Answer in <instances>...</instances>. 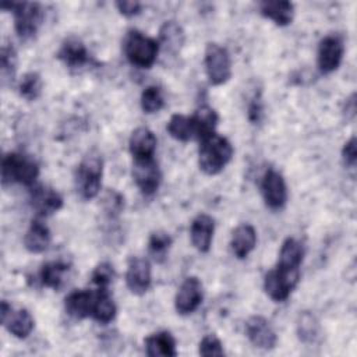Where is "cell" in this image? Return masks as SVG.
<instances>
[{"label": "cell", "instance_id": "obj_22", "mask_svg": "<svg viewBox=\"0 0 357 357\" xmlns=\"http://www.w3.org/2000/svg\"><path fill=\"white\" fill-rule=\"evenodd\" d=\"M52 241L49 227L39 219H33L24 236V245L32 254H40L47 250Z\"/></svg>", "mask_w": 357, "mask_h": 357}, {"label": "cell", "instance_id": "obj_8", "mask_svg": "<svg viewBox=\"0 0 357 357\" xmlns=\"http://www.w3.org/2000/svg\"><path fill=\"white\" fill-rule=\"evenodd\" d=\"M343 54H344V43L340 35L331 33L322 38L318 45V53H317V63L321 73L329 74L337 70L342 63Z\"/></svg>", "mask_w": 357, "mask_h": 357}, {"label": "cell", "instance_id": "obj_11", "mask_svg": "<svg viewBox=\"0 0 357 357\" xmlns=\"http://www.w3.org/2000/svg\"><path fill=\"white\" fill-rule=\"evenodd\" d=\"M204 300V289L202 283L195 276H188L180 284L176 297H174V308L180 315L192 314Z\"/></svg>", "mask_w": 357, "mask_h": 357}, {"label": "cell", "instance_id": "obj_33", "mask_svg": "<svg viewBox=\"0 0 357 357\" xmlns=\"http://www.w3.org/2000/svg\"><path fill=\"white\" fill-rule=\"evenodd\" d=\"M0 66H1V77L3 82L11 81L15 77L17 71V52L13 45L6 43L0 50Z\"/></svg>", "mask_w": 357, "mask_h": 357}, {"label": "cell", "instance_id": "obj_2", "mask_svg": "<svg viewBox=\"0 0 357 357\" xmlns=\"http://www.w3.org/2000/svg\"><path fill=\"white\" fill-rule=\"evenodd\" d=\"M0 7L13 13L14 29L21 40H29L36 36L45 18V11L39 3L3 1Z\"/></svg>", "mask_w": 357, "mask_h": 357}, {"label": "cell", "instance_id": "obj_30", "mask_svg": "<svg viewBox=\"0 0 357 357\" xmlns=\"http://www.w3.org/2000/svg\"><path fill=\"white\" fill-rule=\"evenodd\" d=\"M172 243H173V240L169 233H166L163 230L153 231L148 241L149 254L152 255V258L156 262H163L166 259V255H167V251H169Z\"/></svg>", "mask_w": 357, "mask_h": 357}, {"label": "cell", "instance_id": "obj_27", "mask_svg": "<svg viewBox=\"0 0 357 357\" xmlns=\"http://www.w3.org/2000/svg\"><path fill=\"white\" fill-rule=\"evenodd\" d=\"M116 312L117 307L113 298L110 297L107 289H98V291L95 293L91 317L100 324H109L110 321L114 319Z\"/></svg>", "mask_w": 357, "mask_h": 357}, {"label": "cell", "instance_id": "obj_40", "mask_svg": "<svg viewBox=\"0 0 357 357\" xmlns=\"http://www.w3.org/2000/svg\"><path fill=\"white\" fill-rule=\"evenodd\" d=\"M343 113L346 114V119H353L356 114V93H351L350 98H347L344 103Z\"/></svg>", "mask_w": 357, "mask_h": 357}, {"label": "cell", "instance_id": "obj_14", "mask_svg": "<svg viewBox=\"0 0 357 357\" xmlns=\"http://www.w3.org/2000/svg\"><path fill=\"white\" fill-rule=\"evenodd\" d=\"M152 282L151 264L146 258L132 257L128 261L126 272V283L132 294L142 296L148 291Z\"/></svg>", "mask_w": 357, "mask_h": 357}, {"label": "cell", "instance_id": "obj_6", "mask_svg": "<svg viewBox=\"0 0 357 357\" xmlns=\"http://www.w3.org/2000/svg\"><path fill=\"white\" fill-rule=\"evenodd\" d=\"M205 73L209 82L215 86L226 84L231 77V60L226 47L209 42L205 49Z\"/></svg>", "mask_w": 357, "mask_h": 357}, {"label": "cell", "instance_id": "obj_19", "mask_svg": "<svg viewBox=\"0 0 357 357\" xmlns=\"http://www.w3.org/2000/svg\"><path fill=\"white\" fill-rule=\"evenodd\" d=\"M95 293L89 290H74L64 298V310L74 319L91 317Z\"/></svg>", "mask_w": 357, "mask_h": 357}, {"label": "cell", "instance_id": "obj_38", "mask_svg": "<svg viewBox=\"0 0 357 357\" xmlns=\"http://www.w3.org/2000/svg\"><path fill=\"white\" fill-rule=\"evenodd\" d=\"M342 159L347 167H354L357 162V142L356 137H351L342 148Z\"/></svg>", "mask_w": 357, "mask_h": 357}, {"label": "cell", "instance_id": "obj_36", "mask_svg": "<svg viewBox=\"0 0 357 357\" xmlns=\"http://www.w3.org/2000/svg\"><path fill=\"white\" fill-rule=\"evenodd\" d=\"M198 353L201 356L209 357V356H223L225 350H223V344L220 342V339L216 335H205L202 337V340L199 342L198 346Z\"/></svg>", "mask_w": 357, "mask_h": 357}, {"label": "cell", "instance_id": "obj_9", "mask_svg": "<svg viewBox=\"0 0 357 357\" xmlns=\"http://www.w3.org/2000/svg\"><path fill=\"white\" fill-rule=\"evenodd\" d=\"M132 178L145 197L153 195L162 181V173L158 162L151 159H134Z\"/></svg>", "mask_w": 357, "mask_h": 357}, {"label": "cell", "instance_id": "obj_25", "mask_svg": "<svg viewBox=\"0 0 357 357\" xmlns=\"http://www.w3.org/2000/svg\"><path fill=\"white\" fill-rule=\"evenodd\" d=\"M303 257H304L303 244L298 240L293 238V237H287L282 243L276 266H279L284 271L297 272V271H300Z\"/></svg>", "mask_w": 357, "mask_h": 357}, {"label": "cell", "instance_id": "obj_20", "mask_svg": "<svg viewBox=\"0 0 357 357\" xmlns=\"http://www.w3.org/2000/svg\"><path fill=\"white\" fill-rule=\"evenodd\" d=\"M255 245L257 231L251 225L243 223L233 230L230 238V248L238 259L247 258L248 254L255 248Z\"/></svg>", "mask_w": 357, "mask_h": 357}, {"label": "cell", "instance_id": "obj_31", "mask_svg": "<svg viewBox=\"0 0 357 357\" xmlns=\"http://www.w3.org/2000/svg\"><path fill=\"white\" fill-rule=\"evenodd\" d=\"M298 339L304 343H312L319 336V324L311 312H303L297 322Z\"/></svg>", "mask_w": 357, "mask_h": 357}, {"label": "cell", "instance_id": "obj_13", "mask_svg": "<svg viewBox=\"0 0 357 357\" xmlns=\"http://www.w3.org/2000/svg\"><path fill=\"white\" fill-rule=\"evenodd\" d=\"M245 336L257 349L271 350L276 346L278 336L269 321L261 315H252L245 322Z\"/></svg>", "mask_w": 357, "mask_h": 357}, {"label": "cell", "instance_id": "obj_24", "mask_svg": "<svg viewBox=\"0 0 357 357\" xmlns=\"http://www.w3.org/2000/svg\"><path fill=\"white\" fill-rule=\"evenodd\" d=\"M259 13L273 21L279 26H286L291 24L294 17V6L286 0H272V1H261Z\"/></svg>", "mask_w": 357, "mask_h": 357}, {"label": "cell", "instance_id": "obj_37", "mask_svg": "<svg viewBox=\"0 0 357 357\" xmlns=\"http://www.w3.org/2000/svg\"><path fill=\"white\" fill-rule=\"evenodd\" d=\"M247 116L250 119V121L252 124H257L261 121L262 116H264V105H262V99H261V93L255 92L247 106Z\"/></svg>", "mask_w": 357, "mask_h": 357}, {"label": "cell", "instance_id": "obj_32", "mask_svg": "<svg viewBox=\"0 0 357 357\" xmlns=\"http://www.w3.org/2000/svg\"><path fill=\"white\" fill-rule=\"evenodd\" d=\"M20 95L26 100H35L42 92V78L36 71H29L22 75L18 84Z\"/></svg>", "mask_w": 357, "mask_h": 357}, {"label": "cell", "instance_id": "obj_29", "mask_svg": "<svg viewBox=\"0 0 357 357\" xmlns=\"http://www.w3.org/2000/svg\"><path fill=\"white\" fill-rule=\"evenodd\" d=\"M167 132L172 138L177 141H190L194 138V130L190 116L184 114H173L167 123Z\"/></svg>", "mask_w": 357, "mask_h": 357}, {"label": "cell", "instance_id": "obj_34", "mask_svg": "<svg viewBox=\"0 0 357 357\" xmlns=\"http://www.w3.org/2000/svg\"><path fill=\"white\" fill-rule=\"evenodd\" d=\"M139 102H141V109L148 114L156 113L165 106V99H163L162 91L156 85L146 86L141 93Z\"/></svg>", "mask_w": 357, "mask_h": 357}, {"label": "cell", "instance_id": "obj_17", "mask_svg": "<svg viewBox=\"0 0 357 357\" xmlns=\"http://www.w3.org/2000/svg\"><path fill=\"white\" fill-rule=\"evenodd\" d=\"M215 231V220L206 213H199L191 222V243L199 252H208L212 245Z\"/></svg>", "mask_w": 357, "mask_h": 357}, {"label": "cell", "instance_id": "obj_1", "mask_svg": "<svg viewBox=\"0 0 357 357\" xmlns=\"http://www.w3.org/2000/svg\"><path fill=\"white\" fill-rule=\"evenodd\" d=\"M233 146L227 138L213 132L199 141L198 166L208 174L215 176L220 173L231 160Z\"/></svg>", "mask_w": 357, "mask_h": 357}, {"label": "cell", "instance_id": "obj_4", "mask_svg": "<svg viewBox=\"0 0 357 357\" xmlns=\"http://www.w3.org/2000/svg\"><path fill=\"white\" fill-rule=\"evenodd\" d=\"M103 160L96 152H89L82 158L75 170V190L82 199L95 198L102 187Z\"/></svg>", "mask_w": 357, "mask_h": 357}, {"label": "cell", "instance_id": "obj_5", "mask_svg": "<svg viewBox=\"0 0 357 357\" xmlns=\"http://www.w3.org/2000/svg\"><path fill=\"white\" fill-rule=\"evenodd\" d=\"M124 54L127 60L138 68H151L158 59L159 42L145 33L131 29L124 38Z\"/></svg>", "mask_w": 357, "mask_h": 357}, {"label": "cell", "instance_id": "obj_35", "mask_svg": "<svg viewBox=\"0 0 357 357\" xmlns=\"http://www.w3.org/2000/svg\"><path fill=\"white\" fill-rule=\"evenodd\" d=\"M114 275V268L110 262H100L92 271L91 280L98 289H107L109 284L113 282Z\"/></svg>", "mask_w": 357, "mask_h": 357}, {"label": "cell", "instance_id": "obj_16", "mask_svg": "<svg viewBox=\"0 0 357 357\" xmlns=\"http://www.w3.org/2000/svg\"><path fill=\"white\" fill-rule=\"evenodd\" d=\"M31 206L39 216H50L63 206V197L60 192L49 185H33L29 195Z\"/></svg>", "mask_w": 357, "mask_h": 357}, {"label": "cell", "instance_id": "obj_3", "mask_svg": "<svg viewBox=\"0 0 357 357\" xmlns=\"http://www.w3.org/2000/svg\"><path fill=\"white\" fill-rule=\"evenodd\" d=\"M38 176L39 165L33 158L20 152H10L4 155L1 160L3 185L17 183L31 187L35 184Z\"/></svg>", "mask_w": 357, "mask_h": 357}, {"label": "cell", "instance_id": "obj_10", "mask_svg": "<svg viewBox=\"0 0 357 357\" xmlns=\"http://www.w3.org/2000/svg\"><path fill=\"white\" fill-rule=\"evenodd\" d=\"M261 192L265 205L273 211L282 209L287 201V187L283 176L275 170L268 169L261 180Z\"/></svg>", "mask_w": 357, "mask_h": 357}, {"label": "cell", "instance_id": "obj_18", "mask_svg": "<svg viewBox=\"0 0 357 357\" xmlns=\"http://www.w3.org/2000/svg\"><path fill=\"white\" fill-rule=\"evenodd\" d=\"M128 149L134 159H151L156 151V137L146 127L135 128L128 139Z\"/></svg>", "mask_w": 357, "mask_h": 357}, {"label": "cell", "instance_id": "obj_21", "mask_svg": "<svg viewBox=\"0 0 357 357\" xmlns=\"http://www.w3.org/2000/svg\"><path fill=\"white\" fill-rule=\"evenodd\" d=\"M191 117V123H192V130H194V138H197L198 141L204 139L205 137L216 132L215 128L218 126L219 121V116L216 113L215 109H212L208 105H202L199 106Z\"/></svg>", "mask_w": 357, "mask_h": 357}, {"label": "cell", "instance_id": "obj_39", "mask_svg": "<svg viewBox=\"0 0 357 357\" xmlns=\"http://www.w3.org/2000/svg\"><path fill=\"white\" fill-rule=\"evenodd\" d=\"M116 7L120 11V14H123L124 17H134V15L139 14L142 6L139 1L120 0V1H116Z\"/></svg>", "mask_w": 357, "mask_h": 357}, {"label": "cell", "instance_id": "obj_7", "mask_svg": "<svg viewBox=\"0 0 357 357\" xmlns=\"http://www.w3.org/2000/svg\"><path fill=\"white\" fill-rule=\"evenodd\" d=\"M300 280V271L290 272L279 266L271 269L264 278V290L271 300L276 303L284 301Z\"/></svg>", "mask_w": 357, "mask_h": 357}, {"label": "cell", "instance_id": "obj_28", "mask_svg": "<svg viewBox=\"0 0 357 357\" xmlns=\"http://www.w3.org/2000/svg\"><path fill=\"white\" fill-rule=\"evenodd\" d=\"M67 272H68V264L61 262V261L47 262L42 266V269L39 272L40 284L45 287L57 290L61 287Z\"/></svg>", "mask_w": 357, "mask_h": 357}, {"label": "cell", "instance_id": "obj_12", "mask_svg": "<svg viewBox=\"0 0 357 357\" xmlns=\"http://www.w3.org/2000/svg\"><path fill=\"white\" fill-rule=\"evenodd\" d=\"M0 315H1V324L17 339L28 337L35 326L33 317L28 310L25 308L13 310V307L7 301H1Z\"/></svg>", "mask_w": 357, "mask_h": 357}, {"label": "cell", "instance_id": "obj_23", "mask_svg": "<svg viewBox=\"0 0 357 357\" xmlns=\"http://www.w3.org/2000/svg\"><path fill=\"white\" fill-rule=\"evenodd\" d=\"M145 351L149 357H174L177 356L176 339L167 331L149 335L145 339Z\"/></svg>", "mask_w": 357, "mask_h": 357}, {"label": "cell", "instance_id": "obj_26", "mask_svg": "<svg viewBox=\"0 0 357 357\" xmlns=\"http://www.w3.org/2000/svg\"><path fill=\"white\" fill-rule=\"evenodd\" d=\"M185 42V33L181 25L173 20L165 21L159 29V46L165 52L177 54Z\"/></svg>", "mask_w": 357, "mask_h": 357}, {"label": "cell", "instance_id": "obj_15", "mask_svg": "<svg viewBox=\"0 0 357 357\" xmlns=\"http://www.w3.org/2000/svg\"><path fill=\"white\" fill-rule=\"evenodd\" d=\"M57 59L61 60L70 70L75 71L86 67L92 61L85 43L77 36H68L63 40L57 52Z\"/></svg>", "mask_w": 357, "mask_h": 357}]
</instances>
